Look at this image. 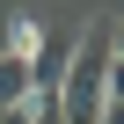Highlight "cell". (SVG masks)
Masks as SVG:
<instances>
[{"mask_svg":"<svg viewBox=\"0 0 124 124\" xmlns=\"http://www.w3.org/2000/svg\"><path fill=\"white\" fill-rule=\"evenodd\" d=\"M109 80H117V15L80 22L73 58L58 73V124H109Z\"/></svg>","mask_w":124,"mask_h":124,"instance_id":"cell-1","label":"cell"},{"mask_svg":"<svg viewBox=\"0 0 124 124\" xmlns=\"http://www.w3.org/2000/svg\"><path fill=\"white\" fill-rule=\"evenodd\" d=\"M44 22H51V15H15V22H8V44H0V51H15V58H29V51L44 44Z\"/></svg>","mask_w":124,"mask_h":124,"instance_id":"cell-2","label":"cell"},{"mask_svg":"<svg viewBox=\"0 0 124 124\" xmlns=\"http://www.w3.org/2000/svg\"><path fill=\"white\" fill-rule=\"evenodd\" d=\"M22 95H29V58L0 51V109H8V102H22Z\"/></svg>","mask_w":124,"mask_h":124,"instance_id":"cell-3","label":"cell"},{"mask_svg":"<svg viewBox=\"0 0 124 124\" xmlns=\"http://www.w3.org/2000/svg\"><path fill=\"white\" fill-rule=\"evenodd\" d=\"M0 124H37V117H29V102H8V109H0Z\"/></svg>","mask_w":124,"mask_h":124,"instance_id":"cell-4","label":"cell"}]
</instances>
